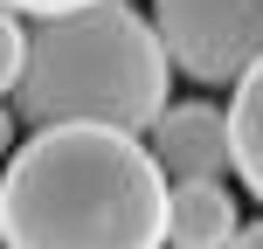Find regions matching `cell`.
I'll use <instances>...</instances> for the list:
<instances>
[{"mask_svg":"<svg viewBox=\"0 0 263 249\" xmlns=\"http://www.w3.org/2000/svg\"><path fill=\"white\" fill-rule=\"evenodd\" d=\"M145 131H153L145 152L159 159L166 187L173 180H222V173H229V118L215 104H173V97H166Z\"/></svg>","mask_w":263,"mask_h":249,"instance_id":"277c9868","label":"cell"},{"mask_svg":"<svg viewBox=\"0 0 263 249\" xmlns=\"http://www.w3.org/2000/svg\"><path fill=\"white\" fill-rule=\"evenodd\" d=\"M166 173L139 131L111 125H35L7 152L0 249H159Z\"/></svg>","mask_w":263,"mask_h":249,"instance_id":"6da1fadb","label":"cell"},{"mask_svg":"<svg viewBox=\"0 0 263 249\" xmlns=\"http://www.w3.org/2000/svg\"><path fill=\"white\" fill-rule=\"evenodd\" d=\"M7 152H14V111L0 104V159H7Z\"/></svg>","mask_w":263,"mask_h":249,"instance_id":"30bf717a","label":"cell"},{"mask_svg":"<svg viewBox=\"0 0 263 249\" xmlns=\"http://www.w3.org/2000/svg\"><path fill=\"white\" fill-rule=\"evenodd\" d=\"M229 90H236L229 111H222V118H229V173L263 201V55L229 83Z\"/></svg>","mask_w":263,"mask_h":249,"instance_id":"8992f818","label":"cell"},{"mask_svg":"<svg viewBox=\"0 0 263 249\" xmlns=\"http://www.w3.org/2000/svg\"><path fill=\"white\" fill-rule=\"evenodd\" d=\"M166 63L194 83H236L263 55V0H153Z\"/></svg>","mask_w":263,"mask_h":249,"instance_id":"3957f363","label":"cell"},{"mask_svg":"<svg viewBox=\"0 0 263 249\" xmlns=\"http://www.w3.org/2000/svg\"><path fill=\"white\" fill-rule=\"evenodd\" d=\"M14 118L28 125H111L145 131L173 97V63L132 0H83L28 28Z\"/></svg>","mask_w":263,"mask_h":249,"instance_id":"7a4b0ae2","label":"cell"},{"mask_svg":"<svg viewBox=\"0 0 263 249\" xmlns=\"http://www.w3.org/2000/svg\"><path fill=\"white\" fill-rule=\"evenodd\" d=\"M21 49H28V28L14 7H0V97L14 90V76H21Z\"/></svg>","mask_w":263,"mask_h":249,"instance_id":"52a82bcc","label":"cell"},{"mask_svg":"<svg viewBox=\"0 0 263 249\" xmlns=\"http://www.w3.org/2000/svg\"><path fill=\"white\" fill-rule=\"evenodd\" d=\"M236 236V194L222 180H173L166 187V236L159 249H222Z\"/></svg>","mask_w":263,"mask_h":249,"instance_id":"5b68a950","label":"cell"},{"mask_svg":"<svg viewBox=\"0 0 263 249\" xmlns=\"http://www.w3.org/2000/svg\"><path fill=\"white\" fill-rule=\"evenodd\" d=\"M0 7H14V14H28V21H42V14H69V7H83V0H0Z\"/></svg>","mask_w":263,"mask_h":249,"instance_id":"ba28073f","label":"cell"},{"mask_svg":"<svg viewBox=\"0 0 263 249\" xmlns=\"http://www.w3.org/2000/svg\"><path fill=\"white\" fill-rule=\"evenodd\" d=\"M222 249H263V222H250V228H242V222H236V236H229Z\"/></svg>","mask_w":263,"mask_h":249,"instance_id":"9c48e42d","label":"cell"}]
</instances>
